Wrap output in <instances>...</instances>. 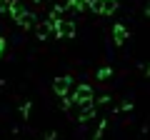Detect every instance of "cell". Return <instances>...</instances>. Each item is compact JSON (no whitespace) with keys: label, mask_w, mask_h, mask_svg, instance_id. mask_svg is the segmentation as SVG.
Instances as JSON below:
<instances>
[{"label":"cell","mask_w":150,"mask_h":140,"mask_svg":"<svg viewBox=\"0 0 150 140\" xmlns=\"http://www.w3.org/2000/svg\"><path fill=\"white\" fill-rule=\"evenodd\" d=\"M95 113H98L95 105H93V103H88V105H83V110H80V120H83V123H88V120L95 118Z\"/></svg>","instance_id":"obj_5"},{"label":"cell","mask_w":150,"mask_h":140,"mask_svg":"<svg viewBox=\"0 0 150 140\" xmlns=\"http://www.w3.org/2000/svg\"><path fill=\"white\" fill-rule=\"evenodd\" d=\"M95 140H103V138H95Z\"/></svg>","instance_id":"obj_9"},{"label":"cell","mask_w":150,"mask_h":140,"mask_svg":"<svg viewBox=\"0 0 150 140\" xmlns=\"http://www.w3.org/2000/svg\"><path fill=\"white\" fill-rule=\"evenodd\" d=\"M70 98H73V103L88 105V103H93V88L90 85H80L78 90H75V95H70Z\"/></svg>","instance_id":"obj_3"},{"label":"cell","mask_w":150,"mask_h":140,"mask_svg":"<svg viewBox=\"0 0 150 140\" xmlns=\"http://www.w3.org/2000/svg\"><path fill=\"white\" fill-rule=\"evenodd\" d=\"M48 35H53V23L45 20L43 25H38V38H48Z\"/></svg>","instance_id":"obj_6"},{"label":"cell","mask_w":150,"mask_h":140,"mask_svg":"<svg viewBox=\"0 0 150 140\" xmlns=\"http://www.w3.org/2000/svg\"><path fill=\"white\" fill-rule=\"evenodd\" d=\"M112 40H115L118 45L128 40V30H125V25H115V28H112Z\"/></svg>","instance_id":"obj_4"},{"label":"cell","mask_w":150,"mask_h":140,"mask_svg":"<svg viewBox=\"0 0 150 140\" xmlns=\"http://www.w3.org/2000/svg\"><path fill=\"white\" fill-rule=\"evenodd\" d=\"M110 73H112L110 68H103V70H98V80H108V78H110Z\"/></svg>","instance_id":"obj_7"},{"label":"cell","mask_w":150,"mask_h":140,"mask_svg":"<svg viewBox=\"0 0 150 140\" xmlns=\"http://www.w3.org/2000/svg\"><path fill=\"white\" fill-rule=\"evenodd\" d=\"M20 113L25 115V118H28V115H30V103H23V105H20Z\"/></svg>","instance_id":"obj_8"},{"label":"cell","mask_w":150,"mask_h":140,"mask_svg":"<svg viewBox=\"0 0 150 140\" xmlns=\"http://www.w3.org/2000/svg\"><path fill=\"white\" fill-rule=\"evenodd\" d=\"M70 88H73V78H70V75H60L58 80L53 83V90L58 93L60 98H65V95H68V93H70Z\"/></svg>","instance_id":"obj_2"},{"label":"cell","mask_w":150,"mask_h":140,"mask_svg":"<svg viewBox=\"0 0 150 140\" xmlns=\"http://www.w3.org/2000/svg\"><path fill=\"white\" fill-rule=\"evenodd\" d=\"M53 33L60 35V38H70V35L75 33V25L70 20H55L53 23Z\"/></svg>","instance_id":"obj_1"}]
</instances>
